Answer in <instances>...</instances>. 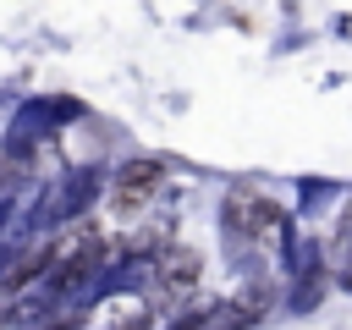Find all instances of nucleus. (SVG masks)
Masks as SVG:
<instances>
[{
	"mask_svg": "<svg viewBox=\"0 0 352 330\" xmlns=\"http://www.w3.org/2000/svg\"><path fill=\"white\" fill-rule=\"evenodd\" d=\"M99 258H104V231L94 226V220H77V226H66L38 258H33V270L44 275H55V280H82V275H94L99 270Z\"/></svg>",
	"mask_w": 352,
	"mask_h": 330,
	"instance_id": "nucleus-1",
	"label": "nucleus"
},
{
	"mask_svg": "<svg viewBox=\"0 0 352 330\" xmlns=\"http://www.w3.org/2000/svg\"><path fill=\"white\" fill-rule=\"evenodd\" d=\"M220 214H226V226H231L236 236H248V242H270V248H275V242L286 236L280 204L264 198V192H253V187H231L226 204H220Z\"/></svg>",
	"mask_w": 352,
	"mask_h": 330,
	"instance_id": "nucleus-2",
	"label": "nucleus"
},
{
	"mask_svg": "<svg viewBox=\"0 0 352 330\" xmlns=\"http://www.w3.org/2000/svg\"><path fill=\"white\" fill-rule=\"evenodd\" d=\"M160 187H165V165L160 160H126L116 170V182H110V209L116 214H138Z\"/></svg>",
	"mask_w": 352,
	"mask_h": 330,
	"instance_id": "nucleus-3",
	"label": "nucleus"
},
{
	"mask_svg": "<svg viewBox=\"0 0 352 330\" xmlns=\"http://www.w3.org/2000/svg\"><path fill=\"white\" fill-rule=\"evenodd\" d=\"M264 314H270V292H264V286H248V292H236L231 302L214 308L209 330H248V324H258Z\"/></svg>",
	"mask_w": 352,
	"mask_h": 330,
	"instance_id": "nucleus-4",
	"label": "nucleus"
},
{
	"mask_svg": "<svg viewBox=\"0 0 352 330\" xmlns=\"http://www.w3.org/2000/svg\"><path fill=\"white\" fill-rule=\"evenodd\" d=\"M154 275H160V292H192L198 275H204V258L192 248H165L160 264H154Z\"/></svg>",
	"mask_w": 352,
	"mask_h": 330,
	"instance_id": "nucleus-5",
	"label": "nucleus"
},
{
	"mask_svg": "<svg viewBox=\"0 0 352 330\" xmlns=\"http://www.w3.org/2000/svg\"><path fill=\"white\" fill-rule=\"evenodd\" d=\"M336 280H341V286H352V209H346L341 236H336Z\"/></svg>",
	"mask_w": 352,
	"mask_h": 330,
	"instance_id": "nucleus-6",
	"label": "nucleus"
}]
</instances>
